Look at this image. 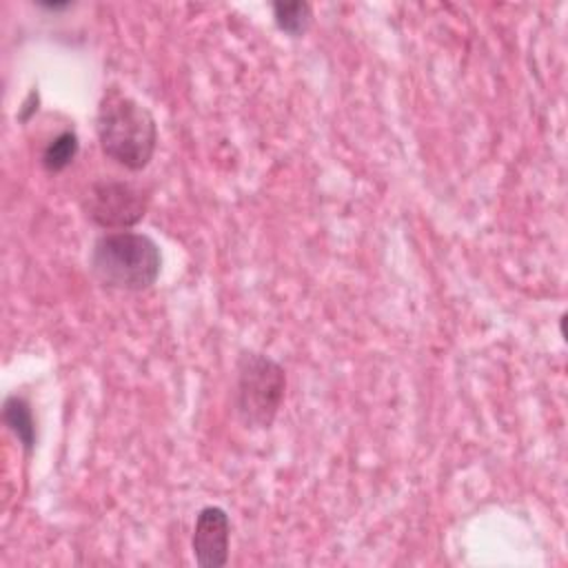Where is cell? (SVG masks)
<instances>
[{"mask_svg":"<svg viewBox=\"0 0 568 568\" xmlns=\"http://www.w3.org/2000/svg\"><path fill=\"white\" fill-rule=\"evenodd\" d=\"M95 133L104 155L129 171H142L158 144V124L146 106L131 95L109 89L98 106Z\"/></svg>","mask_w":568,"mask_h":568,"instance_id":"1","label":"cell"},{"mask_svg":"<svg viewBox=\"0 0 568 568\" xmlns=\"http://www.w3.org/2000/svg\"><path fill=\"white\" fill-rule=\"evenodd\" d=\"M162 268L160 246L144 233L115 231L93 242L91 275L106 288L144 291L155 284Z\"/></svg>","mask_w":568,"mask_h":568,"instance_id":"2","label":"cell"},{"mask_svg":"<svg viewBox=\"0 0 568 568\" xmlns=\"http://www.w3.org/2000/svg\"><path fill=\"white\" fill-rule=\"evenodd\" d=\"M286 390L284 368L268 355L244 351L235 364L233 404L246 428H271Z\"/></svg>","mask_w":568,"mask_h":568,"instance_id":"3","label":"cell"},{"mask_svg":"<svg viewBox=\"0 0 568 568\" xmlns=\"http://www.w3.org/2000/svg\"><path fill=\"white\" fill-rule=\"evenodd\" d=\"M149 209V191L124 180H95L82 195V211L102 229L126 231Z\"/></svg>","mask_w":568,"mask_h":568,"instance_id":"4","label":"cell"},{"mask_svg":"<svg viewBox=\"0 0 568 568\" xmlns=\"http://www.w3.org/2000/svg\"><path fill=\"white\" fill-rule=\"evenodd\" d=\"M231 519L220 506H204L193 526L191 548L200 568H222L229 561Z\"/></svg>","mask_w":568,"mask_h":568,"instance_id":"5","label":"cell"},{"mask_svg":"<svg viewBox=\"0 0 568 568\" xmlns=\"http://www.w3.org/2000/svg\"><path fill=\"white\" fill-rule=\"evenodd\" d=\"M2 419H4L7 428L16 435V439L22 444L24 453H31L36 448V419H33L29 402L20 395L4 397Z\"/></svg>","mask_w":568,"mask_h":568,"instance_id":"6","label":"cell"},{"mask_svg":"<svg viewBox=\"0 0 568 568\" xmlns=\"http://www.w3.org/2000/svg\"><path fill=\"white\" fill-rule=\"evenodd\" d=\"M78 151H80V140H78L75 131L67 129V131L58 133L53 140H49V144L44 146V151L40 155V164L49 173H60L75 160Z\"/></svg>","mask_w":568,"mask_h":568,"instance_id":"7","label":"cell"},{"mask_svg":"<svg viewBox=\"0 0 568 568\" xmlns=\"http://www.w3.org/2000/svg\"><path fill=\"white\" fill-rule=\"evenodd\" d=\"M273 18L275 24L280 27V31L300 38L308 31L311 22H313V9L308 2L295 0V2H273Z\"/></svg>","mask_w":568,"mask_h":568,"instance_id":"8","label":"cell"},{"mask_svg":"<svg viewBox=\"0 0 568 568\" xmlns=\"http://www.w3.org/2000/svg\"><path fill=\"white\" fill-rule=\"evenodd\" d=\"M36 111H38V91L33 89V91H29L27 100L22 102V106H20V111H18V120H20V122H27Z\"/></svg>","mask_w":568,"mask_h":568,"instance_id":"9","label":"cell"},{"mask_svg":"<svg viewBox=\"0 0 568 568\" xmlns=\"http://www.w3.org/2000/svg\"><path fill=\"white\" fill-rule=\"evenodd\" d=\"M42 9H49V11H60V9H69L71 2H38Z\"/></svg>","mask_w":568,"mask_h":568,"instance_id":"10","label":"cell"}]
</instances>
